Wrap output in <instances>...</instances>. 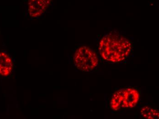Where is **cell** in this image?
Segmentation results:
<instances>
[{
  "label": "cell",
  "instance_id": "7a4b0ae2",
  "mask_svg": "<svg viewBox=\"0 0 159 119\" xmlns=\"http://www.w3.org/2000/svg\"><path fill=\"white\" fill-rule=\"evenodd\" d=\"M140 98L139 91L134 88H124L114 93L111 97L110 106L114 111L121 108L135 107Z\"/></svg>",
  "mask_w": 159,
  "mask_h": 119
},
{
  "label": "cell",
  "instance_id": "6da1fadb",
  "mask_svg": "<svg viewBox=\"0 0 159 119\" xmlns=\"http://www.w3.org/2000/svg\"><path fill=\"white\" fill-rule=\"evenodd\" d=\"M99 51L100 56L105 61L120 62L127 58L131 52V43L119 34L109 33L101 39Z\"/></svg>",
  "mask_w": 159,
  "mask_h": 119
},
{
  "label": "cell",
  "instance_id": "5b68a950",
  "mask_svg": "<svg viewBox=\"0 0 159 119\" xmlns=\"http://www.w3.org/2000/svg\"><path fill=\"white\" fill-rule=\"evenodd\" d=\"M12 60L7 53L0 52V75L6 77L10 75L13 70Z\"/></svg>",
  "mask_w": 159,
  "mask_h": 119
},
{
  "label": "cell",
  "instance_id": "277c9868",
  "mask_svg": "<svg viewBox=\"0 0 159 119\" xmlns=\"http://www.w3.org/2000/svg\"><path fill=\"white\" fill-rule=\"evenodd\" d=\"M52 0H29L28 11L31 17H39L50 5Z\"/></svg>",
  "mask_w": 159,
  "mask_h": 119
},
{
  "label": "cell",
  "instance_id": "3957f363",
  "mask_svg": "<svg viewBox=\"0 0 159 119\" xmlns=\"http://www.w3.org/2000/svg\"><path fill=\"white\" fill-rule=\"evenodd\" d=\"M74 62L76 68L81 71L89 72L98 66L99 60L97 53L88 46H81L75 52Z\"/></svg>",
  "mask_w": 159,
  "mask_h": 119
},
{
  "label": "cell",
  "instance_id": "8992f818",
  "mask_svg": "<svg viewBox=\"0 0 159 119\" xmlns=\"http://www.w3.org/2000/svg\"><path fill=\"white\" fill-rule=\"evenodd\" d=\"M141 115L144 118L148 119H157L159 117L158 111L157 109L149 106H144L141 108Z\"/></svg>",
  "mask_w": 159,
  "mask_h": 119
}]
</instances>
